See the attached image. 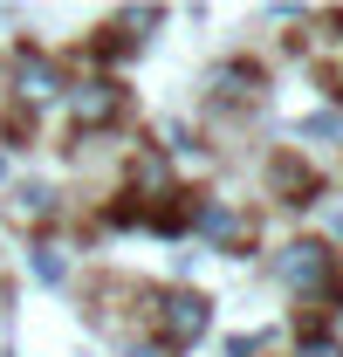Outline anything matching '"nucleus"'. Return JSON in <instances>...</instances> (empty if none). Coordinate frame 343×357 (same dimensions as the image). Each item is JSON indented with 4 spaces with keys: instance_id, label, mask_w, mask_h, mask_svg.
<instances>
[{
    "instance_id": "7ed1b4c3",
    "label": "nucleus",
    "mask_w": 343,
    "mask_h": 357,
    "mask_svg": "<svg viewBox=\"0 0 343 357\" xmlns=\"http://www.w3.org/2000/svg\"><path fill=\"white\" fill-rule=\"evenodd\" d=\"M117 110H124V89L110 83V76H83V83H69V117H76V131H103Z\"/></svg>"
},
{
    "instance_id": "423d86ee",
    "label": "nucleus",
    "mask_w": 343,
    "mask_h": 357,
    "mask_svg": "<svg viewBox=\"0 0 343 357\" xmlns=\"http://www.w3.org/2000/svg\"><path fill=\"white\" fill-rule=\"evenodd\" d=\"M213 96L220 103H254L261 96V69L254 62H220L213 69Z\"/></svg>"
},
{
    "instance_id": "39448f33",
    "label": "nucleus",
    "mask_w": 343,
    "mask_h": 357,
    "mask_svg": "<svg viewBox=\"0 0 343 357\" xmlns=\"http://www.w3.org/2000/svg\"><path fill=\"white\" fill-rule=\"evenodd\" d=\"M14 83H21V96H28V110H35V103H48V96H62V76H55V62H48L42 48H21Z\"/></svg>"
},
{
    "instance_id": "f257e3e1",
    "label": "nucleus",
    "mask_w": 343,
    "mask_h": 357,
    "mask_svg": "<svg viewBox=\"0 0 343 357\" xmlns=\"http://www.w3.org/2000/svg\"><path fill=\"white\" fill-rule=\"evenodd\" d=\"M275 275H282L296 296H330V282H337V255H330L323 241H289V248L275 255Z\"/></svg>"
},
{
    "instance_id": "1a4fd4ad",
    "label": "nucleus",
    "mask_w": 343,
    "mask_h": 357,
    "mask_svg": "<svg viewBox=\"0 0 343 357\" xmlns=\"http://www.w3.org/2000/svg\"><path fill=\"white\" fill-rule=\"evenodd\" d=\"M14 206H21L28 220H48V213H55V185H42V178H28V185L14 192Z\"/></svg>"
},
{
    "instance_id": "ddd939ff",
    "label": "nucleus",
    "mask_w": 343,
    "mask_h": 357,
    "mask_svg": "<svg viewBox=\"0 0 343 357\" xmlns=\"http://www.w3.org/2000/svg\"><path fill=\"white\" fill-rule=\"evenodd\" d=\"M337 241H343V213H337Z\"/></svg>"
},
{
    "instance_id": "20e7f679",
    "label": "nucleus",
    "mask_w": 343,
    "mask_h": 357,
    "mask_svg": "<svg viewBox=\"0 0 343 357\" xmlns=\"http://www.w3.org/2000/svg\"><path fill=\"white\" fill-rule=\"evenodd\" d=\"M185 227H192L199 241H213V248H227V241H241V213H234L227 199H192V213H185Z\"/></svg>"
},
{
    "instance_id": "f03ea898",
    "label": "nucleus",
    "mask_w": 343,
    "mask_h": 357,
    "mask_svg": "<svg viewBox=\"0 0 343 357\" xmlns=\"http://www.w3.org/2000/svg\"><path fill=\"white\" fill-rule=\"evenodd\" d=\"M206 323H213V303H206L199 289H172V296H158V330H165V344H199Z\"/></svg>"
},
{
    "instance_id": "9b49d317",
    "label": "nucleus",
    "mask_w": 343,
    "mask_h": 357,
    "mask_svg": "<svg viewBox=\"0 0 343 357\" xmlns=\"http://www.w3.org/2000/svg\"><path fill=\"white\" fill-rule=\"evenodd\" d=\"M261 351V337H227V357H254Z\"/></svg>"
},
{
    "instance_id": "4468645a",
    "label": "nucleus",
    "mask_w": 343,
    "mask_h": 357,
    "mask_svg": "<svg viewBox=\"0 0 343 357\" xmlns=\"http://www.w3.org/2000/svg\"><path fill=\"white\" fill-rule=\"evenodd\" d=\"M0 178H7V158H0Z\"/></svg>"
},
{
    "instance_id": "6e6552de",
    "label": "nucleus",
    "mask_w": 343,
    "mask_h": 357,
    "mask_svg": "<svg viewBox=\"0 0 343 357\" xmlns=\"http://www.w3.org/2000/svg\"><path fill=\"white\" fill-rule=\"evenodd\" d=\"M296 144H337L343 137V110H316V117H296Z\"/></svg>"
},
{
    "instance_id": "f8f14e48",
    "label": "nucleus",
    "mask_w": 343,
    "mask_h": 357,
    "mask_svg": "<svg viewBox=\"0 0 343 357\" xmlns=\"http://www.w3.org/2000/svg\"><path fill=\"white\" fill-rule=\"evenodd\" d=\"M124 357H172V351H158V344H130Z\"/></svg>"
},
{
    "instance_id": "0eeeda50",
    "label": "nucleus",
    "mask_w": 343,
    "mask_h": 357,
    "mask_svg": "<svg viewBox=\"0 0 343 357\" xmlns=\"http://www.w3.org/2000/svg\"><path fill=\"white\" fill-rule=\"evenodd\" d=\"M28 268H35V282H42V289H62V282H69V261H62V248H55V241H35V248H28Z\"/></svg>"
},
{
    "instance_id": "9d476101",
    "label": "nucleus",
    "mask_w": 343,
    "mask_h": 357,
    "mask_svg": "<svg viewBox=\"0 0 343 357\" xmlns=\"http://www.w3.org/2000/svg\"><path fill=\"white\" fill-rule=\"evenodd\" d=\"M296 357H343V344H337V337H302Z\"/></svg>"
}]
</instances>
